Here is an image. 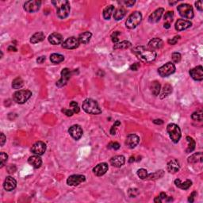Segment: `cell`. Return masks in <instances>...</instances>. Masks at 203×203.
<instances>
[{
  "label": "cell",
  "mask_w": 203,
  "mask_h": 203,
  "mask_svg": "<svg viewBox=\"0 0 203 203\" xmlns=\"http://www.w3.org/2000/svg\"><path fill=\"white\" fill-rule=\"evenodd\" d=\"M133 53L144 63H152L157 58V52L144 46H137L133 49Z\"/></svg>",
  "instance_id": "cell-1"
},
{
  "label": "cell",
  "mask_w": 203,
  "mask_h": 203,
  "mask_svg": "<svg viewBox=\"0 0 203 203\" xmlns=\"http://www.w3.org/2000/svg\"><path fill=\"white\" fill-rule=\"evenodd\" d=\"M52 3L56 7V15L60 19H64L70 14L71 7L68 1L61 0V1H52Z\"/></svg>",
  "instance_id": "cell-2"
},
{
  "label": "cell",
  "mask_w": 203,
  "mask_h": 203,
  "mask_svg": "<svg viewBox=\"0 0 203 203\" xmlns=\"http://www.w3.org/2000/svg\"><path fill=\"white\" fill-rule=\"evenodd\" d=\"M83 110L89 114L97 115L102 113V110L97 102L91 99H86L84 100L83 103Z\"/></svg>",
  "instance_id": "cell-3"
},
{
  "label": "cell",
  "mask_w": 203,
  "mask_h": 203,
  "mask_svg": "<svg viewBox=\"0 0 203 203\" xmlns=\"http://www.w3.org/2000/svg\"><path fill=\"white\" fill-rule=\"evenodd\" d=\"M32 92L29 90H20L15 92L13 95V99L16 103L24 104L30 99Z\"/></svg>",
  "instance_id": "cell-4"
},
{
  "label": "cell",
  "mask_w": 203,
  "mask_h": 203,
  "mask_svg": "<svg viewBox=\"0 0 203 203\" xmlns=\"http://www.w3.org/2000/svg\"><path fill=\"white\" fill-rule=\"evenodd\" d=\"M167 131L169 137L174 143H178L181 138V130L176 124L171 123L167 126Z\"/></svg>",
  "instance_id": "cell-5"
},
{
  "label": "cell",
  "mask_w": 203,
  "mask_h": 203,
  "mask_svg": "<svg viewBox=\"0 0 203 203\" xmlns=\"http://www.w3.org/2000/svg\"><path fill=\"white\" fill-rule=\"evenodd\" d=\"M142 20V15L138 11H135L133 14L129 16L126 22V25L128 29H135L139 24L140 23Z\"/></svg>",
  "instance_id": "cell-6"
},
{
  "label": "cell",
  "mask_w": 203,
  "mask_h": 203,
  "mask_svg": "<svg viewBox=\"0 0 203 203\" xmlns=\"http://www.w3.org/2000/svg\"><path fill=\"white\" fill-rule=\"evenodd\" d=\"M177 11L183 18L187 19H192L194 18V10L190 4L183 3L178 6Z\"/></svg>",
  "instance_id": "cell-7"
},
{
  "label": "cell",
  "mask_w": 203,
  "mask_h": 203,
  "mask_svg": "<svg viewBox=\"0 0 203 203\" xmlns=\"http://www.w3.org/2000/svg\"><path fill=\"white\" fill-rule=\"evenodd\" d=\"M175 72V66L171 62L165 64L158 69V73L162 77H167Z\"/></svg>",
  "instance_id": "cell-8"
},
{
  "label": "cell",
  "mask_w": 203,
  "mask_h": 203,
  "mask_svg": "<svg viewBox=\"0 0 203 203\" xmlns=\"http://www.w3.org/2000/svg\"><path fill=\"white\" fill-rule=\"evenodd\" d=\"M41 5H42V2L38 0L27 1L24 4V9L28 13H34L39 11Z\"/></svg>",
  "instance_id": "cell-9"
},
{
  "label": "cell",
  "mask_w": 203,
  "mask_h": 203,
  "mask_svg": "<svg viewBox=\"0 0 203 203\" xmlns=\"http://www.w3.org/2000/svg\"><path fill=\"white\" fill-rule=\"evenodd\" d=\"M71 76H72V72L68 68H64L61 72V78L59 81H57L56 83L58 87H62L65 86L68 83V81L70 79Z\"/></svg>",
  "instance_id": "cell-10"
},
{
  "label": "cell",
  "mask_w": 203,
  "mask_h": 203,
  "mask_svg": "<svg viewBox=\"0 0 203 203\" xmlns=\"http://www.w3.org/2000/svg\"><path fill=\"white\" fill-rule=\"evenodd\" d=\"M71 137L76 140H79L83 136V129L79 125H74L68 130Z\"/></svg>",
  "instance_id": "cell-11"
},
{
  "label": "cell",
  "mask_w": 203,
  "mask_h": 203,
  "mask_svg": "<svg viewBox=\"0 0 203 203\" xmlns=\"http://www.w3.org/2000/svg\"><path fill=\"white\" fill-rule=\"evenodd\" d=\"M79 45V39L75 37H71V38H68L66 41L62 43V47L64 49H74L78 48Z\"/></svg>",
  "instance_id": "cell-12"
},
{
  "label": "cell",
  "mask_w": 203,
  "mask_h": 203,
  "mask_svg": "<svg viewBox=\"0 0 203 203\" xmlns=\"http://www.w3.org/2000/svg\"><path fill=\"white\" fill-rule=\"evenodd\" d=\"M86 178L82 174H73L68 177L67 179V183L68 186H78L80 183L85 182Z\"/></svg>",
  "instance_id": "cell-13"
},
{
  "label": "cell",
  "mask_w": 203,
  "mask_h": 203,
  "mask_svg": "<svg viewBox=\"0 0 203 203\" xmlns=\"http://www.w3.org/2000/svg\"><path fill=\"white\" fill-rule=\"evenodd\" d=\"M45 151H46V144L42 141L36 142L31 148V152L38 156H42L45 152Z\"/></svg>",
  "instance_id": "cell-14"
},
{
  "label": "cell",
  "mask_w": 203,
  "mask_h": 203,
  "mask_svg": "<svg viewBox=\"0 0 203 203\" xmlns=\"http://www.w3.org/2000/svg\"><path fill=\"white\" fill-rule=\"evenodd\" d=\"M140 142V138L136 134L128 135L126 140V144L129 148H134Z\"/></svg>",
  "instance_id": "cell-15"
},
{
  "label": "cell",
  "mask_w": 203,
  "mask_h": 203,
  "mask_svg": "<svg viewBox=\"0 0 203 203\" xmlns=\"http://www.w3.org/2000/svg\"><path fill=\"white\" fill-rule=\"evenodd\" d=\"M190 75L191 78L196 81H201L203 79V68L202 67L197 66L196 68L191 69L190 71Z\"/></svg>",
  "instance_id": "cell-16"
},
{
  "label": "cell",
  "mask_w": 203,
  "mask_h": 203,
  "mask_svg": "<svg viewBox=\"0 0 203 203\" xmlns=\"http://www.w3.org/2000/svg\"><path fill=\"white\" fill-rule=\"evenodd\" d=\"M108 169H109V167H108V164L106 163H101V164H98L97 166L94 167L93 172L97 176H102V175L106 174V171H108Z\"/></svg>",
  "instance_id": "cell-17"
},
{
  "label": "cell",
  "mask_w": 203,
  "mask_h": 203,
  "mask_svg": "<svg viewBox=\"0 0 203 203\" xmlns=\"http://www.w3.org/2000/svg\"><path fill=\"white\" fill-rule=\"evenodd\" d=\"M17 182L15 179L11 176H8L6 178L3 183V188L7 191H11L16 188Z\"/></svg>",
  "instance_id": "cell-18"
},
{
  "label": "cell",
  "mask_w": 203,
  "mask_h": 203,
  "mask_svg": "<svg viewBox=\"0 0 203 203\" xmlns=\"http://www.w3.org/2000/svg\"><path fill=\"white\" fill-rule=\"evenodd\" d=\"M192 25L191 21L188 20H184V19H179L176 22H175V29L178 31L185 30V29H188Z\"/></svg>",
  "instance_id": "cell-19"
},
{
  "label": "cell",
  "mask_w": 203,
  "mask_h": 203,
  "mask_svg": "<svg viewBox=\"0 0 203 203\" xmlns=\"http://www.w3.org/2000/svg\"><path fill=\"white\" fill-rule=\"evenodd\" d=\"M164 8H159V9L156 10L152 14H151L148 18V22L150 23H155V22H158L160 19L161 18L162 15L164 14Z\"/></svg>",
  "instance_id": "cell-20"
},
{
  "label": "cell",
  "mask_w": 203,
  "mask_h": 203,
  "mask_svg": "<svg viewBox=\"0 0 203 203\" xmlns=\"http://www.w3.org/2000/svg\"><path fill=\"white\" fill-rule=\"evenodd\" d=\"M167 169L170 173H176L177 171H179L180 169L179 162L177 160H175V159L170 160L167 163Z\"/></svg>",
  "instance_id": "cell-21"
},
{
  "label": "cell",
  "mask_w": 203,
  "mask_h": 203,
  "mask_svg": "<svg viewBox=\"0 0 203 203\" xmlns=\"http://www.w3.org/2000/svg\"><path fill=\"white\" fill-rule=\"evenodd\" d=\"M125 162H126V159L123 156H115V157H112L110 159V164H111L113 167H122L125 164Z\"/></svg>",
  "instance_id": "cell-22"
},
{
  "label": "cell",
  "mask_w": 203,
  "mask_h": 203,
  "mask_svg": "<svg viewBox=\"0 0 203 203\" xmlns=\"http://www.w3.org/2000/svg\"><path fill=\"white\" fill-rule=\"evenodd\" d=\"M163 45H164V42L160 38H156L150 41L148 43V48L152 50H155V49H161Z\"/></svg>",
  "instance_id": "cell-23"
},
{
  "label": "cell",
  "mask_w": 203,
  "mask_h": 203,
  "mask_svg": "<svg viewBox=\"0 0 203 203\" xmlns=\"http://www.w3.org/2000/svg\"><path fill=\"white\" fill-rule=\"evenodd\" d=\"M28 163H29L32 167L38 169L39 168V167H41V166H42V158L40 157V156L35 155V156H32V157H30L28 159Z\"/></svg>",
  "instance_id": "cell-24"
},
{
  "label": "cell",
  "mask_w": 203,
  "mask_h": 203,
  "mask_svg": "<svg viewBox=\"0 0 203 203\" xmlns=\"http://www.w3.org/2000/svg\"><path fill=\"white\" fill-rule=\"evenodd\" d=\"M49 42L53 45H60L63 42V37L61 34L57 33H53L51 35H49Z\"/></svg>",
  "instance_id": "cell-25"
},
{
  "label": "cell",
  "mask_w": 203,
  "mask_h": 203,
  "mask_svg": "<svg viewBox=\"0 0 203 203\" xmlns=\"http://www.w3.org/2000/svg\"><path fill=\"white\" fill-rule=\"evenodd\" d=\"M91 33L89 32V31H86V32L83 33H81L79 37V44H83V45H86L88 44L89 42H90V38H91Z\"/></svg>",
  "instance_id": "cell-26"
},
{
  "label": "cell",
  "mask_w": 203,
  "mask_h": 203,
  "mask_svg": "<svg viewBox=\"0 0 203 203\" xmlns=\"http://www.w3.org/2000/svg\"><path fill=\"white\" fill-rule=\"evenodd\" d=\"M202 161L203 156L201 152L191 155V157L188 158V163H190V164H195V163H198V162L201 163Z\"/></svg>",
  "instance_id": "cell-27"
},
{
  "label": "cell",
  "mask_w": 203,
  "mask_h": 203,
  "mask_svg": "<svg viewBox=\"0 0 203 203\" xmlns=\"http://www.w3.org/2000/svg\"><path fill=\"white\" fill-rule=\"evenodd\" d=\"M174 184L176 185V187L182 189V190H188V189L191 187V185H192V181L187 179V181H185L184 183H182V182L180 181V179H175Z\"/></svg>",
  "instance_id": "cell-28"
},
{
  "label": "cell",
  "mask_w": 203,
  "mask_h": 203,
  "mask_svg": "<svg viewBox=\"0 0 203 203\" xmlns=\"http://www.w3.org/2000/svg\"><path fill=\"white\" fill-rule=\"evenodd\" d=\"M126 11L123 7H120L117 8L116 11H114V14H113V18H114L116 21H119V20H121L125 16H126Z\"/></svg>",
  "instance_id": "cell-29"
},
{
  "label": "cell",
  "mask_w": 203,
  "mask_h": 203,
  "mask_svg": "<svg viewBox=\"0 0 203 203\" xmlns=\"http://www.w3.org/2000/svg\"><path fill=\"white\" fill-rule=\"evenodd\" d=\"M45 34L42 32H38L33 35L30 38V42L32 44H37L43 42L45 40Z\"/></svg>",
  "instance_id": "cell-30"
},
{
  "label": "cell",
  "mask_w": 203,
  "mask_h": 203,
  "mask_svg": "<svg viewBox=\"0 0 203 203\" xmlns=\"http://www.w3.org/2000/svg\"><path fill=\"white\" fill-rule=\"evenodd\" d=\"M115 11V8L113 5L107 6L104 10H103V18L106 20H109L110 18H111L112 15L113 14V12Z\"/></svg>",
  "instance_id": "cell-31"
},
{
  "label": "cell",
  "mask_w": 203,
  "mask_h": 203,
  "mask_svg": "<svg viewBox=\"0 0 203 203\" xmlns=\"http://www.w3.org/2000/svg\"><path fill=\"white\" fill-rule=\"evenodd\" d=\"M172 92V86L170 84H165L162 89L161 95H160V99H164V98L167 97Z\"/></svg>",
  "instance_id": "cell-32"
},
{
  "label": "cell",
  "mask_w": 203,
  "mask_h": 203,
  "mask_svg": "<svg viewBox=\"0 0 203 203\" xmlns=\"http://www.w3.org/2000/svg\"><path fill=\"white\" fill-rule=\"evenodd\" d=\"M160 89H161V85H160V83H159V82H157V81L152 82V83L151 85V90L153 95H159V94H160Z\"/></svg>",
  "instance_id": "cell-33"
},
{
  "label": "cell",
  "mask_w": 203,
  "mask_h": 203,
  "mask_svg": "<svg viewBox=\"0 0 203 203\" xmlns=\"http://www.w3.org/2000/svg\"><path fill=\"white\" fill-rule=\"evenodd\" d=\"M64 56L61 55V54L53 53L50 56L51 62H52L53 64L61 63V62L64 61Z\"/></svg>",
  "instance_id": "cell-34"
},
{
  "label": "cell",
  "mask_w": 203,
  "mask_h": 203,
  "mask_svg": "<svg viewBox=\"0 0 203 203\" xmlns=\"http://www.w3.org/2000/svg\"><path fill=\"white\" fill-rule=\"evenodd\" d=\"M130 47H131V43L127 41H123V42H118L117 44H115L113 46L114 49H129Z\"/></svg>",
  "instance_id": "cell-35"
},
{
  "label": "cell",
  "mask_w": 203,
  "mask_h": 203,
  "mask_svg": "<svg viewBox=\"0 0 203 203\" xmlns=\"http://www.w3.org/2000/svg\"><path fill=\"white\" fill-rule=\"evenodd\" d=\"M164 172L163 170H160V171H157L154 173H152L150 174H148L147 178L150 180H155L157 179H160L161 177L164 176Z\"/></svg>",
  "instance_id": "cell-36"
},
{
  "label": "cell",
  "mask_w": 203,
  "mask_h": 203,
  "mask_svg": "<svg viewBox=\"0 0 203 203\" xmlns=\"http://www.w3.org/2000/svg\"><path fill=\"white\" fill-rule=\"evenodd\" d=\"M24 85V82L22 78L18 77L15 79L12 82V87L14 89H20L22 88Z\"/></svg>",
  "instance_id": "cell-37"
},
{
  "label": "cell",
  "mask_w": 203,
  "mask_h": 203,
  "mask_svg": "<svg viewBox=\"0 0 203 203\" xmlns=\"http://www.w3.org/2000/svg\"><path fill=\"white\" fill-rule=\"evenodd\" d=\"M187 140L188 141V148L187 149V152H191L194 150L195 148V141L194 139L191 137H187Z\"/></svg>",
  "instance_id": "cell-38"
},
{
  "label": "cell",
  "mask_w": 203,
  "mask_h": 203,
  "mask_svg": "<svg viewBox=\"0 0 203 203\" xmlns=\"http://www.w3.org/2000/svg\"><path fill=\"white\" fill-rule=\"evenodd\" d=\"M191 118L194 121H201L203 119V112L201 110H198L196 112L193 113L191 115Z\"/></svg>",
  "instance_id": "cell-39"
},
{
  "label": "cell",
  "mask_w": 203,
  "mask_h": 203,
  "mask_svg": "<svg viewBox=\"0 0 203 203\" xmlns=\"http://www.w3.org/2000/svg\"><path fill=\"white\" fill-rule=\"evenodd\" d=\"M173 17H174V12L173 11H168L165 14L164 16V19L165 22H168L171 24V22L173 21Z\"/></svg>",
  "instance_id": "cell-40"
},
{
  "label": "cell",
  "mask_w": 203,
  "mask_h": 203,
  "mask_svg": "<svg viewBox=\"0 0 203 203\" xmlns=\"http://www.w3.org/2000/svg\"><path fill=\"white\" fill-rule=\"evenodd\" d=\"M137 175L140 179H145L148 177V171L147 170L144 168H140L137 171Z\"/></svg>",
  "instance_id": "cell-41"
},
{
  "label": "cell",
  "mask_w": 203,
  "mask_h": 203,
  "mask_svg": "<svg viewBox=\"0 0 203 203\" xmlns=\"http://www.w3.org/2000/svg\"><path fill=\"white\" fill-rule=\"evenodd\" d=\"M0 160H1V164H0V167L2 168V167H4L5 164L7 163L8 160V156L7 153L5 152H1V155H0Z\"/></svg>",
  "instance_id": "cell-42"
},
{
  "label": "cell",
  "mask_w": 203,
  "mask_h": 203,
  "mask_svg": "<svg viewBox=\"0 0 203 203\" xmlns=\"http://www.w3.org/2000/svg\"><path fill=\"white\" fill-rule=\"evenodd\" d=\"M69 106H70V109L74 112V113H79V106H78V103H76V102H74V101H72V103H70V105H69Z\"/></svg>",
  "instance_id": "cell-43"
},
{
  "label": "cell",
  "mask_w": 203,
  "mask_h": 203,
  "mask_svg": "<svg viewBox=\"0 0 203 203\" xmlns=\"http://www.w3.org/2000/svg\"><path fill=\"white\" fill-rule=\"evenodd\" d=\"M128 194L130 198H136L139 194V191L137 188H131L128 191Z\"/></svg>",
  "instance_id": "cell-44"
},
{
  "label": "cell",
  "mask_w": 203,
  "mask_h": 203,
  "mask_svg": "<svg viewBox=\"0 0 203 203\" xmlns=\"http://www.w3.org/2000/svg\"><path fill=\"white\" fill-rule=\"evenodd\" d=\"M121 34V33L118 32V31H116V32L113 33V34L111 35V39L112 42L114 44H117L119 42V38L118 36Z\"/></svg>",
  "instance_id": "cell-45"
},
{
  "label": "cell",
  "mask_w": 203,
  "mask_h": 203,
  "mask_svg": "<svg viewBox=\"0 0 203 203\" xmlns=\"http://www.w3.org/2000/svg\"><path fill=\"white\" fill-rule=\"evenodd\" d=\"M172 60L174 62V63H179L181 60V54L179 53V52H174L172 53Z\"/></svg>",
  "instance_id": "cell-46"
},
{
  "label": "cell",
  "mask_w": 203,
  "mask_h": 203,
  "mask_svg": "<svg viewBox=\"0 0 203 203\" xmlns=\"http://www.w3.org/2000/svg\"><path fill=\"white\" fill-rule=\"evenodd\" d=\"M108 148H111V149L117 150L120 148V144L117 142H111L108 144Z\"/></svg>",
  "instance_id": "cell-47"
},
{
  "label": "cell",
  "mask_w": 203,
  "mask_h": 203,
  "mask_svg": "<svg viewBox=\"0 0 203 203\" xmlns=\"http://www.w3.org/2000/svg\"><path fill=\"white\" fill-rule=\"evenodd\" d=\"M179 39H180V36H175L174 38H171V39H169L168 41H167V42H168L169 45H174L178 42V41Z\"/></svg>",
  "instance_id": "cell-48"
},
{
  "label": "cell",
  "mask_w": 203,
  "mask_h": 203,
  "mask_svg": "<svg viewBox=\"0 0 203 203\" xmlns=\"http://www.w3.org/2000/svg\"><path fill=\"white\" fill-rule=\"evenodd\" d=\"M121 125V122L119 121H117L116 122L114 123V125H113V126H112L111 130H110V133H111L112 135H114L115 134V132H116V128L117 127V126H119Z\"/></svg>",
  "instance_id": "cell-49"
},
{
  "label": "cell",
  "mask_w": 203,
  "mask_h": 203,
  "mask_svg": "<svg viewBox=\"0 0 203 203\" xmlns=\"http://www.w3.org/2000/svg\"><path fill=\"white\" fill-rule=\"evenodd\" d=\"M62 112H63L64 114H66L67 116H68V117H72L74 113V112L72 111L71 109H63V110H62Z\"/></svg>",
  "instance_id": "cell-50"
},
{
  "label": "cell",
  "mask_w": 203,
  "mask_h": 203,
  "mask_svg": "<svg viewBox=\"0 0 203 203\" xmlns=\"http://www.w3.org/2000/svg\"><path fill=\"white\" fill-rule=\"evenodd\" d=\"M6 140H7V137H6L5 135L3 133H1V138H0V145L3 146L4 144H5Z\"/></svg>",
  "instance_id": "cell-51"
},
{
  "label": "cell",
  "mask_w": 203,
  "mask_h": 203,
  "mask_svg": "<svg viewBox=\"0 0 203 203\" xmlns=\"http://www.w3.org/2000/svg\"><path fill=\"white\" fill-rule=\"evenodd\" d=\"M196 8L200 11H202V1H198V2H195Z\"/></svg>",
  "instance_id": "cell-52"
},
{
  "label": "cell",
  "mask_w": 203,
  "mask_h": 203,
  "mask_svg": "<svg viewBox=\"0 0 203 203\" xmlns=\"http://www.w3.org/2000/svg\"><path fill=\"white\" fill-rule=\"evenodd\" d=\"M139 67H140V64H139L138 63H135L130 66V69H131L132 71H137L139 68Z\"/></svg>",
  "instance_id": "cell-53"
},
{
  "label": "cell",
  "mask_w": 203,
  "mask_h": 203,
  "mask_svg": "<svg viewBox=\"0 0 203 203\" xmlns=\"http://www.w3.org/2000/svg\"><path fill=\"white\" fill-rule=\"evenodd\" d=\"M196 194H197V193H196L195 191H194V192H193L192 194L190 195V197H189V198H188L189 202H194V197L196 196Z\"/></svg>",
  "instance_id": "cell-54"
},
{
  "label": "cell",
  "mask_w": 203,
  "mask_h": 203,
  "mask_svg": "<svg viewBox=\"0 0 203 203\" xmlns=\"http://www.w3.org/2000/svg\"><path fill=\"white\" fill-rule=\"evenodd\" d=\"M135 2H136L135 1H133V0H132V1H125L124 3L126 4L127 7H133V6L134 5Z\"/></svg>",
  "instance_id": "cell-55"
},
{
  "label": "cell",
  "mask_w": 203,
  "mask_h": 203,
  "mask_svg": "<svg viewBox=\"0 0 203 203\" xmlns=\"http://www.w3.org/2000/svg\"><path fill=\"white\" fill-rule=\"evenodd\" d=\"M45 60V56H40V57H38V59H37V62H38V64L44 63Z\"/></svg>",
  "instance_id": "cell-56"
},
{
  "label": "cell",
  "mask_w": 203,
  "mask_h": 203,
  "mask_svg": "<svg viewBox=\"0 0 203 203\" xmlns=\"http://www.w3.org/2000/svg\"><path fill=\"white\" fill-rule=\"evenodd\" d=\"M160 198H161L162 201H163V200L166 199V198H167V194H166L165 193H164V192L160 193Z\"/></svg>",
  "instance_id": "cell-57"
},
{
  "label": "cell",
  "mask_w": 203,
  "mask_h": 203,
  "mask_svg": "<svg viewBox=\"0 0 203 203\" xmlns=\"http://www.w3.org/2000/svg\"><path fill=\"white\" fill-rule=\"evenodd\" d=\"M153 123H155V124H157V125H162L163 123H164V121H163L162 120H160V119H159V120L157 119V120L153 121Z\"/></svg>",
  "instance_id": "cell-58"
},
{
  "label": "cell",
  "mask_w": 203,
  "mask_h": 203,
  "mask_svg": "<svg viewBox=\"0 0 203 203\" xmlns=\"http://www.w3.org/2000/svg\"><path fill=\"white\" fill-rule=\"evenodd\" d=\"M8 51H14V52H17V49L15 48V46H12V45H11V46H9V48H8Z\"/></svg>",
  "instance_id": "cell-59"
},
{
  "label": "cell",
  "mask_w": 203,
  "mask_h": 203,
  "mask_svg": "<svg viewBox=\"0 0 203 203\" xmlns=\"http://www.w3.org/2000/svg\"><path fill=\"white\" fill-rule=\"evenodd\" d=\"M154 201H155V202H157V203H161L162 202V199L160 198V196H158V197H157V198H155Z\"/></svg>",
  "instance_id": "cell-60"
},
{
  "label": "cell",
  "mask_w": 203,
  "mask_h": 203,
  "mask_svg": "<svg viewBox=\"0 0 203 203\" xmlns=\"http://www.w3.org/2000/svg\"><path fill=\"white\" fill-rule=\"evenodd\" d=\"M164 28H166V29H169V28L171 27V24L168 23V22H165L164 25Z\"/></svg>",
  "instance_id": "cell-61"
},
{
  "label": "cell",
  "mask_w": 203,
  "mask_h": 203,
  "mask_svg": "<svg viewBox=\"0 0 203 203\" xmlns=\"http://www.w3.org/2000/svg\"><path fill=\"white\" fill-rule=\"evenodd\" d=\"M135 160V158L133 157H131L130 158V160H129V162H130V163H132V162H133Z\"/></svg>",
  "instance_id": "cell-62"
},
{
  "label": "cell",
  "mask_w": 203,
  "mask_h": 203,
  "mask_svg": "<svg viewBox=\"0 0 203 203\" xmlns=\"http://www.w3.org/2000/svg\"><path fill=\"white\" fill-rule=\"evenodd\" d=\"M177 1H175V2H169V4H170V5H174V4H175V3H177Z\"/></svg>",
  "instance_id": "cell-63"
}]
</instances>
